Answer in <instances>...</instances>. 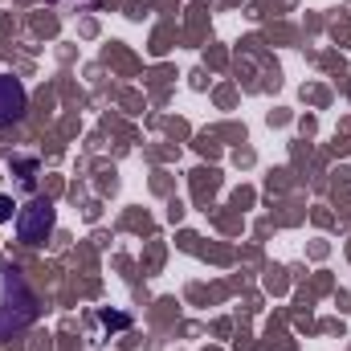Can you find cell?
<instances>
[{
  "instance_id": "277c9868",
  "label": "cell",
  "mask_w": 351,
  "mask_h": 351,
  "mask_svg": "<svg viewBox=\"0 0 351 351\" xmlns=\"http://www.w3.org/2000/svg\"><path fill=\"white\" fill-rule=\"evenodd\" d=\"M98 319H102V327H127V315H110V311H102Z\"/></svg>"
},
{
  "instance_id": "6da1fadb",
  "label": "cell",
  "mask_w": 351,
  "mask_h": 351,
  "mask_svg": "<svg viewBox=\"0 0 351 351\" xmlns=\"http://www.w3.org/2000/svg\"><path fill=\"white\" fill-rule=\"evenodd\" d=\"M53 221H58L53 204L37 196V200H29V204L16 213V237H21L25 245H45L49 233H53Z\"/></svg>"
},
{
  "instance_id": "5b68a950",
  "label": "cell",
  "mask_w": 351,
  "mask_h": 351,
  "mask_svg": "<svg viewBox=\"0 0 351 351\" xmlns=\"http://www.w3.org/2000/svg\"><path fill=\"white\" fill-rule=\"evenodd\" d=\"M12 208H16V204H12L8 196H0V225H4V221H12Z\"/></svg>"
},
{
  "instance_id": "7a4b0ae2",
  "label": "cell",
  "mask_w": 351,
  "mask_h": 351,
  "mask_svg": "<svg viewBox=\"0 0 351 351\" xmlns=\"http://www.w3.org/2000/svg\"><path fill=\"white\" fill-rule=\"evenodd\" d=\"M12 269L16 265H0V339L29 327L33 315H37V306H12V294H8L12 290Z\"/></svg>"
},
{
  "instance_id": "3957f363",
  "label": "cell",
  "mask_w": 351,
  "mask_h": 351,
  "mask_svg": "<svg viewBox=\"0 0 351 351\" xmlns=\"http://www.w3.org/2000/svg\"><path fill=\"white\" fill-rule=\"evenodd\" d=\"M25 106H29V94H25V86H21V78L0 74V127L16 123V119L25 114Z\"/></svg>"
}]
</instances>
